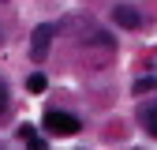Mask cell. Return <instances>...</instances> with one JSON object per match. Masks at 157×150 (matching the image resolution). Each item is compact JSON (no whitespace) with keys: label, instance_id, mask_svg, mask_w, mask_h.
Listing matches in <instances>:
<instances>
[{"label":"cell","instance_id":"8992f818","mask_svg":"<svg viewBox=\"0 0 157 150\" xmlns=\"http://www.w3.org/2000/svg\"><path fill=\"white\" fill-rule=\"evenodd\" d=\"M15 135H19V143H26V146H41V139H37V131H34L30 124H19Z\"/></svg>","mask_w":157,"mask_h":150},{"label":"cell","instance_id":"ba28073f","mask_svg":"<svg viewBox=\"0 0 157 150\" xmlns=\"http://www.w3.org/2000/svg\"><path fill=\"white\" fill-rule=\"evenodd\" d=\"M146 90H157V79L150 75V79H139L135 83V94H146Z\"/></svg>","mask_w":157,"mask_h":150},{"label":"cell","instance_id":"6da1fadb","mask_svg":"<svg viewBox=\"0 0 157 150\" xmlns=\"http://www.w3.org/2000/svg\"><path fill=\"white\" fill-rule=\"evenodd\" d=\"M64 30H71L78 41H94V45H112V34L105 30V26H97L90 15H67V23H64Z\"/></svg>","mask_w":157,"mask_h":150},{"label":"cell","instance_id":"277c9868","mask_svg":"<svg viewBox=\"0 0 157 150\" xmlns=\"http://www.w3.org/2000/svg\"><path fill=\"white\" fill-rule=\"evenodd\" d=\"M112 19H116L120 26H127V30H139V26H142V15L135 11L131 4H116V8H112Z\"/></svg>","mask_w":157,"mask_h":150},{"label":"cell","instance_id":"3957f363","mask_svg":"<svg viewBox=\"0 0 157 150\" xmlns=\"http://www.w3.org/2000/svg\"><path fill=\"white\" fill-rule=\"evenodd\" d=\"M56 23H41V26H34V34H30V56L34 60H45L49 56V45L56 41Z\"/></svg>","mask_w":157,"mask_h":150},{"label":"cell","instance_id":"9c48e42d","mask_svg":"<svg viewBox=\"0 0 157 150\" xmlns=\"http://www.w3.org/2000/svg\"><path fill=\"white\" fill-rule=\"evenodd\" d=\"M4 112H8V86L0 83V116H4Z\"/></svg>","mask_w":157,"mask_h":150},{"label":"cell","instance_id":"52a82bcc","mask_svg":"<svg viewBox=\"0 0 157 150\" xmlns=\"http://www.w3.org/2000/svg\"><path fill=\"white\" fill-rule=\"evenodd\" d=\"M45 86H49V83H45V75H30V79H26V90H30V94H41Z\"/></svg>","mask_w":157,"mask_h":150},{"label":"cell","instance_id":"5b68a950","mask_svg":"<svg viewBox=\"0 0 157 150\" xmlns=\"http://www.w3.org/2000/svg\"><path fill=\"white\" fill-rule=\"evenodd\" d=\"M139 120H142V128L150 131V135L157 139V101H146V105L139 109Z\"/></svg>","mask_w":157,"mask_h":150},{"label":"cell","instance_id":"7a4b0ae2","mask_svg":"<svg viewBox=\"0 0 157 150\" xmlns=\"http://www.w3.org/2000/svg\"><path fill=\"white\" fill-rule=\"evenodd\" d=\"M45 131H52V135H78L82 124H78V116H71V112L49 109V112H45Z\"/></svg>","mask_w":157,"mask_h":150}]
</instances>
